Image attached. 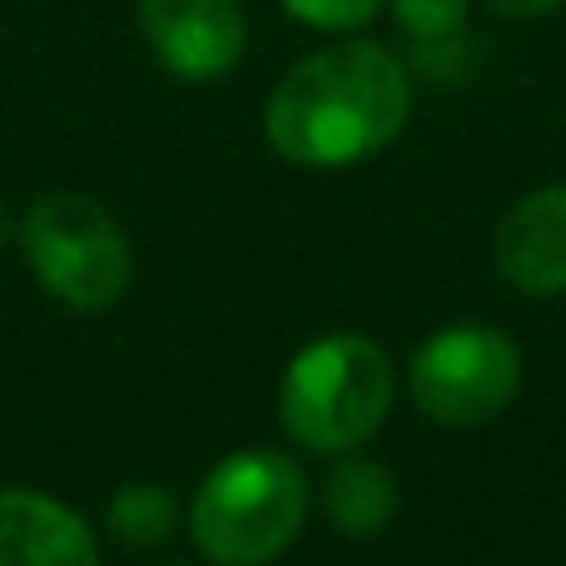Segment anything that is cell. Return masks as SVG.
<instances>
[{
	"label": "cell",
	"instance_id": "6da1fadb",
	"mask_svg": "<svg viewBox=\"0 0 566 566\" xmlns=\"http://www.w3.org/2000/svg\"><path fill=\"white\" fill-rule=\"evenodd\" d=\"M412 115V75L392 50L373 40H338L274 85L264 135L289 165L343 169L388 149Z\"/></svg>",
	"mask_w": 566,
	"mask_h": 566
},
{
	"label": "cell",
	"instance_id": "7a4b0ae2",
	"mask_svg": "<svg viewBox=\"0 0 566 566\" xmlns=\"http://www.w3.org/2000/svg\"><path fill=\"white\" fill-rule=\"evenodd\" d=\"M398 398L388 353L363 333H328L293 353L279 388L283 428L298 448L338 458L382 428Z\"/></svg>",
	"mask_w": 566,
	"mask_h": 566
},
{
	"label": "cell",
	"instance_id": "3957f363",
	"mask_svg": "<svg viewBox=\"0 0 566 566\" xmlns=\"http://www.w3.org/2000/svg\"><path fill=\"white\" fill-rule=\"evenodd\" d=\"M308 517V478L274 448L229 452L195 492L189 537L214 566H264L293 547Z\"/></svg>",
	"mask_w": 566,
	"mask_h": 566
},
{
	"label": "cell",
	"instance_id": "277c9868",
	"mask_svg": "<svg viewBox=\"0 0 566 566\" xmlns=\"http://www.w3.org/2000/svg\"><path fill=\"white\" fill-rule=\"evenodd\" d=\"M20 249L35 283L75 313H105L125 298L135 259L129 239L99 199L45 195L20 219Z\"/></svg>",
	"mask_w": 566,
	"mask_h": 566
},
{
	"label": "cell",
	"instance_id": "5b68a950",
	"mask_svg": "<svg viewBox=\"0 0 566 566\" xmlns=\"http://www.w3.org/2000/svg\"><path fill=\"white\" fill-rule=\"evenodd\" d=\"M408 388L422 418L448 428H482L522 388V353L502 328L458 323L432 333L408 368Z\"/></svg>",
	"mask_w": 566,
	"mask_h": 566
},
{
	"label": "cell",
	"instance_id": "8992f818",
	"mask_svg": "<svg viewBox=\"0 0 566 566\" xmlns=\"http://www.w3.org/2000/svg\"><path fill=\"white\" fill-rule=\"evenodd\" d=\"M139 30L179 80H219L244 60L249 20L239 0H139Z\"/></svg>",
	"mask_w": 566,
	"mask_h": 566
},
{
	"label": "cell",
	"instance_id": "52a82bcc",
	"mask_svg": "<svg viewBox=\"0 0 566 566\" xmlns=\"http://www.w3.org/2000/svg\"><path fill=\"white\" fill-rule=\"evenodd\" d=\"M497 274L527 298H552L566 289V185H547L517 199L492 239Z\"/></svg>",
	"mask_w": 566,
	"mask_h": 566
},
{
	"label": "cell",
	"instance_id": "ba28073f",
	"mask_svg": "<svg viewBox=\"0 0 566 566\" xmlns=\"http://www.w3.org/2000/svg\"><path fill=\"white\" fill-rule=\"evenodd\" d=\"M0 566H99L85 517L35 488H0Z\"/></svg>",
	"mask_w": 566,
	"mask_h": 566
},
{
	"label": "cell",
	"instance_id": "9c48e42d",
	"mask_svg": "<svg viewBox=\"0 0 566 566\" xmlns=\"http://www.w3.org/2000/svg\"><path fill=\"white\" fill-rule=\"evenodd\" d=\"M323 507L343 537H378L398 517L402 492L398 478L378 458H358V448H353L333 458L328 482H323Z\"/></svg>",
	"mask_w": 566,
	"mask_h": 566
},
{
	"label": "cell",
	"instance_id": "30bf717a",
	"mask_svg": "<svg viewBox=\"0 0 566 566\" xmlns=\"http://www.w3.org/2000/svg\"><path fill=\"white\" fill-rule=\"evenodd\" d=\"M398 30L412 45V70L428 80H458L472 65V35L468 15L472 0H388Z\"/></svg>",
	"mask_w": 566,
	"mask_h": 566
},
{
	"label": "cell",
	"instance_id": "8fae6325",
	"mask_svg": "<svg viewBox=\"0 0 566 566\" xmlns=\"http://www.w3.org/2000/svg\"><path fill=\"white\" fill-rule=\"evenodd\" d=\"M105 522H109V537H119L125 547H159V542H169L179 512H175L169 488L129 482V488H119L115 497H109Z\"/></svg>",
	"mask_w": 566,
	"mask_h": 566
},
{
	"label": "cell",
	"instance_id": "7c38bea8",
	"mask_svg": "<svg viewBox=\"0 0 566 566\" xmlns=\"http://www.w3.org/2000/svg\"><path fill=\"white\" fill-rule=\"evenodd\" d=\"M298 25L328 30V35H353V30L373 25L382 10V0H279Z\"/></svg>",
	"mask_w": 566,
	"mask_h": 566
},
{
	"label": "cell",
	"instance_id": "4fadbf2b",
	"mask_svg": "<svg viewBox=\"0 0 566 566\" xmlns=\"http://www.w3.org/2000/svg\"><path fill=\"white\" fill-rule=\"evenodd\" d=\"M472 6L492 10V15H507V20H537V15H552L562 0H472Z\"/></svg>",
	"mask_w": 566,
	"mask_h": 566
},
{
	"label": "cell",
	"instance_id": "5bb4252c",
	"mask_svg": "<svg viewBox=\"0 0 566 566\" xmlns=\"http://www.w3.org/2000/svg\"><path fill=\"white\" fill-rule=\"evenodd\" d=\"M6 239H10V214H6V205H0V249H6Z\"/></svg>",
	"mask_w": 566,
	"mask_h": 566
}]
</instances>
